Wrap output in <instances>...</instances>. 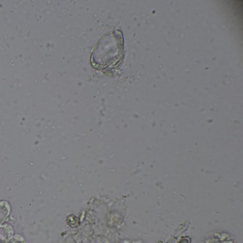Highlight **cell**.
<instances>
[{
	"instance_id": "cell-1",
	"label": "cell",
	"mask_w": 243,
	"mask_h": 243,
	"mask_svg": "<svg viewBox=\"0 0 243 243\" xmlns=\"http://www.w3.org/2000/svg\"><path fill=\"white\" fill-rule=\"evenodd\" d=\"M124 40L120 31L104 36L94 49L90 58L91 64L97 69H117L124 59Z\"/></svg>"
},
{
	"instance_id": "cell-2",
	"label": "cell",
	"mask_w": 243,
	"mask_h": 243,
	"mask_svg": "<svg viewBox=\"0 0 243 243\" xmlns=\"http://www.w3.org/2000/svg\"><path fill=\"white\" fill-rule=\"evenodd\" d=\"M190 238L189 237H185V238H183V239H181L180 240H179V242L178 243H190Z\"/></svg>"
}]
</instances>
